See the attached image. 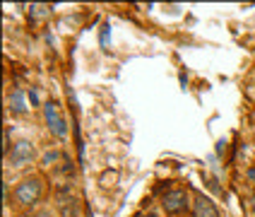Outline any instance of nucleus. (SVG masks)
<instances>
[{
  "label": "nucleus",
  "mask_w": 255,
  "mask_h": 217,
  "mask_svg": "<svg viewBox=\"0 0 255 217\" xmlns=\"http://www.w3.org/2000/svg\"><path fill=\"white\" fill-rule=\"evenodd\" d=\"M43 196V181L41 176H27L22 179L17 188H14V203L19 208H34L36 203L41 201Z\"/></svg>",
  "instance_id": "nucleus-1"
},
{
  "label": "nucleus",
  "mask_w": 255,
  "mask_h": 217,
  "mask_svg": "<svg viewBox=\"0 0 255 217\" xmlns=\"http://www.w3.org/2000/svg\"><path fill=\"white\" fill-rule=\"evenodd\" d=\"M41 109H43V121H46L48 133L53 138H58V140H65L68 138V121H65V116L60 111L58 101H46Z\"/></svg>",
  "instance_id": "nucleus-2"
},
{
  "label": "nucleus",
  "mask_w": 255,
  "mask_h": 217,
  "mask_svg": "<svg viewBox=\"0 0 255 217\" xmlns=\"http://www.w3.org/2000/svg\"><path fill=\"white\" fill-rule=\"evenodd\" d=\"M188 208H193V203H190V193L185 188H171L161 196V210L166 215H183Z\"/></svg>",
  "instance_id": "nucleus-3"
},
{
  "label": "nucleus",
  "mask_w": 255,
  "mask_h": 217,
  "mask_svg": "<svg viewBox=\"0 0 255 217\" xmlns=\"http://www.w3.org/2000/svg\"><path fill=\"white\" fill-rule=\"evenodd\" d=\"M34 159H36V145L31 143V140H17L12 147V152L7 155V167H12V169H22V167H29V164H34Z\"/></svg>",
  "instance_id": "nucleus-4"
},
{
  "label": "nucleus",
  "mask_w": 255,
  "mask_h": 217,
  "mask_svg": "<svg viewBox=\"0 0 255 217\" xmlns=\"http://www.w3.org/2000/svg\"><path fill=\"white\" fill-rule=\"evenodd\" d=\"M190 210H193V217H222L219 210H217V205L207 196H202V193H198L193 198V208Z\"/></svg>",
  "instance_id": "nucleus-5"
},
{
  "label": "nucleus",
  "mask_w": 255,
  "mask_h": 217,
  "mask_svg": "<svg viewBox=\"0 0 255 217\" xmlns=\"http://www.w3.org/2000/svg\"><path fill=\"white\" fill-rule=\"evenodd\" d=\"M7 109H10L14 116H24L29 111L27 94H24L22 89H12V92L7 94Z\"/></svg>",
  "instance_id": "nucleus-6"
},
{
  "label": "nucleus",
  "mask_w": 255,
  "mask_h": 217,
  "mask_svg": "<svg viewBox=\"0 0 255 217\" xmlns=\"http://www.w3.org/2000/svg\"><path fill=\"white\" fill-rule=\"evenodd\" d=\"M12 147H14V145L10 143V128L5 126V130H2V157H5V159H7V155H10V152H12Z\"/></svg>",
  "instance_id": "nucleus-7"
},
{
  "label": "nucleus",
  "mask_w": 255,
  "mask_h": 217,
  "mask_svg": "<svg viewBox=\"0 0 255 217\" xmlns=\"http://www.w3.org/2000/svg\"><path fill=\"white\" fill-rule=\"evenodd\" d=\"M31 14L39 17V19L46 17V14H48V5H31Z\"/></svg>",
  "instance_id": "nucleus-8"
},
{
  "label": "nucleus",
  "mask_w": 255,
  "mask_h": 217,
  "mask_svg": "<svg viewBox=\"0 0 255 217\" xmlns=\"http://www.w3.org/2000/svg\"><path fill=\"white\" fill-rule=\"evenodd\" d=\"M2 201H5V205H10V188H7V184H2Z\"/></svg>",
  "instance_id": "nucleus-9"
},
{
  "label": "nucleus",
  "mask_w": 255,
  "mask_h": 217,
  "mask_svg": "<svg viewBox=\"0 0 255 217\" xmlns=\"http://www.w3.org/2000/svg\"><path fill=\"white\" fill-rule=\"evenodd\" d=\"M101 29H104V31H101V46H106V39H109V29H111V27H109V24H104Z\"/></svg>",
  "instance_id": "nucleus-10"
},
{
  "label": "nucleus",
  "mask_w": 255,
  "mask_h": 217,
  "mask_svg": "<svg viewBox=\"0 0 255 217\" xmlns=\"http://www.w3.org/2000/svg\"><path fill=\"white\" fill-rule=\"evenodd\" d=\"M31 217H53V215H51L48 210H39V213H34V215H31Z\"/></svg>",
  "instance_id": "nucleus-11"
},
{
  "label": "nucleus",
  "mask_w": 255,
  "mask_h": 217,
  "mask_svg": "<svg viewBox=\"0 0 255 217\" xmlns=\"http://www.w3.org/2000/svg\"><path fill=\"white\" fill-rule=\"evenodd\" d=\"M58 159V152H51V155H46V164H51V162H56Z\"/></svg>",
  "instance_id": "nucleus-12"
},
{
  "label": "nucleus",
  "mask_w": 255,
  "mask_h": 217,
  "mask_svg": "<svg viewBox=\"0 0 255 217\" xmlns=\"http://www.w3.org/2000/svg\"><path fill=\"white\" fill-rule=\"evenodd\" d=\"M251 213H253V217H255V191L251 193Z\"/></svg>",
  "instance_id": "nucleus-13"
},
{
  "label": "nucleus",
  "mask_w": 255,
  "mask_h": 217,
  "mask_svg": "<svg viewBox=\"0 0 255 217\" xmlns=\"http://www.w3.org/2000/svg\"><path fill=\"white\" fill-rule=\"evenodd\" d=\"M29 99H31V104H39V94H36V92H31V94H29Z\"/></svg>",
  "instance_id": "nucleus-14"
},
{
  "label": "nucleus",
  "mask_w": 255,
  "mask_h": 217,
  "mask_svg": "<svg viewBox=\"0 0 255 217\" xmlns=\"http://www.w3.org/2000/svg\"><path fill=\"white\" fill-rule=\"evenodd\" d=\"M248 179L255 184V167H253V169H248Z\"/></svg>",
  "instance_id": "nucleus-15"
}]
</instances>
